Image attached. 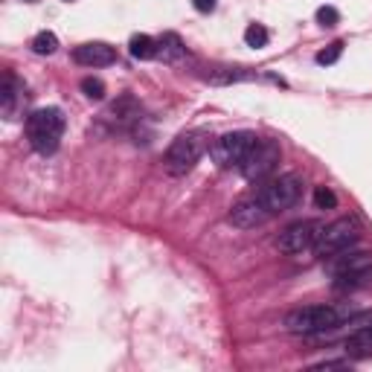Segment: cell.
I'll use <instances>...</instances> for the list:
<instances>
[{
    "label": "cell",
    "instance_id": "cell-8",
    "mask_svg": "<svg viewBox=\"0 0 372 372\" xmlns=\"http://www.w3.org/2000/svg\"><path fill=\"white\" fill-rule=\"evenodd\" d=\"M323 233V224L320 221H297V224H288V227L280 233L277 238V248L288 256L302 253L317 245V238Z\"/></svg>",
    "mask_w": 372,
    "mask_h": 372
},
{
    "label": "cell",
    "instance_id": "cell-24",
    "mask_svg": "<svg viewBox=\"0 0 372 372\" xmlns=\"http://www.w3.org/2000/svg\"><path fill=\"white\" fill-rule=\"evenodd\" d=\"M341 366H349V361H323V364H314V369H341Z\"/></svg>",
    "mask_w": 372,
    "mask_h": 372
},
{
    "label": "cell",
    "instance_id": "cell-12",
    "mask_svg": "<svg viewBox=\"0 0 372 372\" xmlns=\"http://www.w3.org/2000/svg\"><path fill=\"white\" fill-rule=\"evenodd\" d=\"M372 285V268H361V270H349V273H337L332 280V288L337 294H352V291H361Z\"/></svg>",
    "mask_w": 372,
    "mask_h": 372
},
{
    "label": "cell",
    "instance_id": "cell-2",
    "mask_svg": "<svg viewBox=\"0 0 372 372\" xmlns=\"http://www.w3.org/2000/svg\"><path fill=\"white\" fill-rule=\"evenodd\" d=\"M64 134V114L58 108H38L26 117V137L38 154H53Z\"/></svg>",
    "mask_w": 372,
    "mask_h": 372
},
{
    "label": "cell",
    "instance_id": "cell-19",
    "mask_svg": "<svg viewBox=\"0 0 372 372\" xmlns=\"http://www.w3.org/2000/svg\"><path fill=\"white\" fill-rule=\"evenodd\" d=\"M82 93L88 96V99H105V85H102V79H93V76H88V79H82Z\"/></svg>",
    "mask_w": 372,
    "mask_h": 372
},
{
    "label": "cell",
    "instance_id": "cell-18",
    "mask_svg": "<svg viewBox=\"0 0 372 372\" xmlns=\"http://www.w3.org/2000/svg\"><path fill=\"white\" fill-rule=\"evenodd\" d=\"M268 29L262 26V24H250L248 29H245V44L248 47H253V50H262V47L268 44Z\"/></svg>",
    "mask_w": 372,
    "mask_h": 372
},
{
    "label": "cell",
    "instance_id": "cell-25",
    "mask_svg": "<svg viewBox=\"0 0 372 372\" xmlns=\"http://www.w3.org/2000/svg\"><path fill=\"white\" fill-rule=\"evenodd\" d=\"M29 3H35V0H29Z\"/></svg>",
    "mask_w": 372,
    "mask_h": 372
},
{
    "label": "cell",
    "instance_id": "cell-17",
    "mask_svg": "<svg viewBox=\"0 0 372 372\" xmlns=\"http://www.w3.org/2000/svg\"><path fill=\"white\" fill-rule=\"evenodd\" d=\"M32 50H35L38 56H53L58 50V38H56V32H38L35 38H32Z\"/></svg>",
    "mask_w": 372,
    "mask_h": 372
},
{
    "label": "cell",
    "instance_id": "cell-11",
    "mask_svg": "<svg viewBox=\"0 0 372 372\" xmlns=\"http://www.w3.org/2000/svg\"><path fill=\"white\" fill-rule=\"evenodd\" d=\"M361 268H372V253L369 250H352V253L343 250V253H337V259L329 265L332 277H337V273H349V270H361Z\"/></svg>",
    "mask_w": 372,
    "mask_h": 372
},
{
    "label": "cell",
    "instance_id": "cell-9",
    "mask_svg": "<svg viewBox=\"0 0 372 372\" xmlns=\"http://www.w3.org/2000/svg\"><path fill=\"white\" fill-rule=\"evenodd\" d=\"M270 218V209L259 201V198H248V201H238L230 209V224L238 230H256Z\"/></svg>",
    "mask_w": 372,
    "mask_h": 372
},
{
    "label": "cell",
    "instance_id": "cell-1",
    "mask_svg": "<svg viewBox=\"0 0 372 372\" xmlns=\"http://www.w3.org/2000/svg\"><path fill=\"white\" fill-rule=\"evenodd\" d=\"M349 314L334 305H302L285 314V329L291 334H302V337H314L320 332L334 329L337 323H343Z\"/></svg>",
    "mask_w": 372,
    "mask_h": 372
},
{
    "label": "cell",
    "instance_id": "cell-5",
    "mask_svg": "<svg viewBox=\"0 0 372 372\" xmlns=\"http://www.w3.org/2000/svg\"><path fill=\"white\" fill-rule=\"evenodd\" d=\"M256 134L250 131H233V134H224L216 140V145L209 149V154H213L216 166L221 169H233V166H241L245 163V157L250 154V149L256 145Z\"/></svg>",
    "mask_w": 372,
    "mask_h": 372
},
{
    "label": "cell",
    "instance_id": "cell-3",
    "mask_svg": "<svg viewBox=\"0 0 372 372\" xmlns=\"http://www.w3.org/2000/svg\"><path fill=\"white\" fill-rule=\"evenodd\" d=\"M204 152H207V140L201 134H181L177 140H172V145L166 149L163 166L169 175H186L195 169Z\"/></svg>",
    "mask_w": 372,
    "mask_h": 372
},
{
    "label": "cell",
    "instance_id": "cell-15",
    "mask_svg": "<svg viewBox=\"0 0 372 372\" xmlns=\"http://www.w3.org/2000/svg\"><path fill=\"white\" fill-rule=\"evenodd\" d=\"M157 56L163 61H181L186 56V47L181 41V35H177V32H163L157 41Z\"/></svg>",
    "mask_w": 372,
    "mask_h": 372
},
{
    "label": "cell",
    "instance_id": "cell-6",
    "mask_svg": "<svg viewBox=\"0 0 372 372\" xmlns=\"http://www.w3.org/2000/svg\"><path fill=\"white\" fill-rule=\"evenodd\" d=\"M355 241H358V227H355L349 218H341V221L329 224V227H323V233H320V238H317V245H314V256L332 259V256H337V253L349 250Z\"/></svg>",
    "mask_w": 372,
    "mask_h": 372
},
{
    "label": "cell",
    "instance_id": "cell-21",
    "mask_svg": "<svg viewBox=\"0 0 372 372\" xmlns=\"http://www.w3.org/2000/svg\"><path fill=\"white\" fill-rule=\"evenodd\" d=\"M314 204H317L320 209H334V207H337V195H334L329 186H317V189H314Z\"/></svg>",
    "mask_w": 372,
    "mask_h": 372
},
{
    "label": "cell",
    "instance_id": "cell-4",
    "mask_svg": "<svg viewBox=\"0 0 372 372\" xmlns=\"http://www.w3.org/2000/svg\"><path fill=\"white\" fill-rule=\"evenodd\" d=\"M300 192H302V181L297 175H280V177H273V181L259 186L256 198L262 201L273 216V213H285V209L294 207L300 201Z\"/></svg>",
    "mask_w": 372,
    "mask_h": 372
},
{
    "label": "cell",
    "instance_id": "cell-7",
    "mask_svg": "<svg viewBox=\"0 0 372 372\" xmlns=\"http://www.w3.org/2000/svg\"><path fill=\"white\" fill-rule=\"evenodd\" d=\"M280 143H273V140H256V145L250 149V154L245 157V163H241V175L248 177V181H265V177L277 169L280 163Z\"/></svg>",
    "mask_w": 372,
    "mask_h": 372
},
{
    "label": "cell",
    "instance_id": "cell-14",
    "mask_svg": "<svg viewBox=\"0 0 372 372\" xmlns=\"http://www.w3.org/2000/svg\"><path fill=\"white\" fill-rule=\"evenodd\" d=\"M111 120H114L117 125H128V122L140 120V102L134 99L131 93L120 96V99L114 102V108H111Z\"/></svg>",
    "mask_w": 372,
    "mask_h": 372
},
{
    "label": "cell",
    "instance_id": "cell-10",
    "mask_svg": "<svg viewBox=\"0 0 372 372\" xmlns=\"http://www.w3.org/2000/svg\"><path fill=\"white\" fill-rule=\"evenodd\" d=\"M73 58L85 67H108V64L117 61V50L105 41H90V44H82L73 50Z\"/></svg>",
    "mask_w": 372,
    "mask_h": 372
},
{
    "label": "cell",
    "instance_id": "cell-23",
    "mask_svg": "<svg viewBox=\"0 0 372 372\" xmlns=\"http://www.w3.org/2000/svg\"><path fill=\"white\" fill-rule=\"evenodd\" d=\"M192 6L201 15H209V12H216V0H192Z\"/></svg>",
    "mask_w": 372,
    "mask_h": 372
},
{
    "label": "cell",
    "instance_id": "cell-20",
    "mask_svg": "<svg viewBox=\"0 0 372 372\" xmlns=\"http://www.w3.org/2000/svg\"><path fill=\"white\" fill-rule=\"evenodd\" d=\"M341 53H343V41H334V44L326 47V50L317 53V64H323V67H326V64H334L337 58H341Z\"/></svg>",
    "mask_w": 372,
    "mask_h": 372
},
{
    "label": "cell",
    "instance_id": "cell-13",
    "mask_svg": "<svg viewBox=\"0 0 372 372\" xmlns=\"http://www.w3.org/2000/svg\"><path fill=\"white\" fill-rule=\"evenodd\" d=\"M346 355L349 358H369L372 355V323L364 329H355L352 334H346Z\"/></svg>",
    "mask_w": 372,
    "mask_h": 372
},
{
    "label": "cell",
    "instance_id": "cell-22",
    "mask_svg": "<svg viewBox=\"0 0 372 372\" xmlns=\"http://www.w3.org/2000/svg\"><path fill=\"white\" fill-rule=\"evenodd\" d=\"M317 24L320 26H337L341 24V12H337L334 6H320L317 9Z\"/></svg>",
    "mask_w": 372,
    "mask_h": 372
},
{
    "label": "cell",
    "instance_id": "cell-16",
    "mask_svg": "<svg viewBox=\"0 0 372 372\" xmlns=\"http://www.w3.org/2000/svg\"><path fill=\"white\" fill-rule=\"evenodd\" d=\"M128 53H131L137 61H149V58H157V41L149 38V35H134L128 41Z\"/></svg>",
    "mask_w": 372,
    "mask_h": 372
}]
</instances>
